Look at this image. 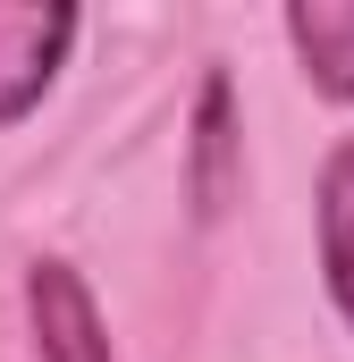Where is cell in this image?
Instances as JSON below:
<instances>
[{
  "label": "cell",
  "mask_w": 354,
  "mask_h": 362,
  "mask_svg": "<svg viewBox=\"0 0 354 362\" xmlns=\"http://www.w3.org/2000/svg\"><path fill=\"white\" fill-rule=\"evenodd\" d=\"M287 42H295L312 93L354 101V0H287Z\"/></svg>",
  "instance_id": "cell-4"
},
{
  "label": "cell",
  "mask_w": 354,
  "mask_h": 362,
  "mask_svg": "<svg viewBox=\"0 0 354 362\" xmlns=\"http://www.w3.org/2000/svg\"><path fill=\"white\" fill-rule=\"evenodd\" d=\"M76 42V8L68 0H0V127H17L51 76L68 68Z\"/></svg>",
  "instance_id": "cell-1"
},
{
  "label": "cell",
  "mask_w": 354,
  "mask_h": 362,
  "mask_svg": "<svg viewBox=\"0 0 354 362\" xmlns=\"http://www.w3.org/2000/svg\"><path fill=\"white\" fill-rule=\"evenodd\" d=\"M25 329H34V354L42 362H110V329H101V303L68 262H34L25 270Z\"/></svg>",
  "instance_id": "cell-2"
},
{
  "label": "cell",
  "mask_w": 354,
  "mask_h": 362,
  "mask_svg": "<svg viewBox=\"0 0 354 362\" xmlns=\"http://www.w3.org/2000/svg\"><path fill=\"white\" fill-rule=\"evenodd\" d=\"M321 270H329V303L354 329V135L321 160Z\"/></svg>",
  "instance_id": "cell-5"
},
{
  "label": "cell",
  "mask_w": 354,
  "mask_h": 362,
  "mask_svg": "<svg viewBox=\"0 0 354 362\" xmlns=\"http://www.w3.org/2000/svg\"><path fill=\"white\" fill-rule=\"evenodd\" d=\"M245 177V160H236V85L211 68L202 76V101H194V219H219L228 211V194Z\"/></svg>",
  "instance_id": "cell-3"
}]
</instances>
